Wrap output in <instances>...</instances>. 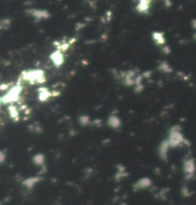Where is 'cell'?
Instances as JSON below:
<instances>
[{
  "instance_id": "3",
  "label": "cell",
  "mask_w": 196,
  "mask_h": 205,
  "mask_svg": "<svg viewBox=\"0 0 196 205\" xmlns=\"http://www.w3.org/2000/svg\"><path fill=\"white\" fill-rule=\"evenodd\" d=\"M148 3H149L148 1H141L140 4H138V6H137V9L142 13L146 12L147 9H148V7H149Z\"/></svg>"
},
{
  "instance_id": "4",
  "label": "cell",
  "mask_w": 196,
  "mask_h": 205,
  "mask_svg": "<svg viewBox=\"0 0 196 205\" xmlns=\"http://www.w3.org/2000/svg\"><path fill=\"white\" fill-rule=\"evenodd\" d=\"M0 101H1V99H0Z\"/></svg>"
},
{
  "instance_id": "1",
  "label": "cell",
  "mask_w": 196,
  "mask_h": 205,
  "mask_svg": "<svg viewBox=\"0 0 196 205\" xmlns=\"http://www.w3.org/2000/svg\"><path fill=\"white\" fill-rule=\"evenodd\" d=\"M19 92H20V87H13L11 91H10L8 94H7L4 98L2 99V101L4 103H11L15 101L16 99L18 98V95H19Z\"/></svg>"
},
{
  "instance_id": "2",
  "label": "cell",
  "mask_w": 196,
  "mask_h": 205,
  "mask_svg": "<svg viewBox=\"0 0 196 205\" xmlns=\"http://www.w3.org/2000/svg\"><path fill=\"white\" fill-rule=\"evenodd\" d=\"M109 125L113 128H119V126L121 125V121L118 117L111 116L109 118Z\"/></svg>"
}]
</instances>
